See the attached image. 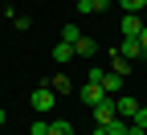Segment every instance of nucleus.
<instances>
[{
  "mask_svg": "<svg viewBox=\"0 0 147 135\" xmlns=\"http://www.w3.org/2000/svg\"><path fill=\"white\" fill-rule=\"evenodd\" d=\"M29 102H33V111H37V115H49L53 107H57V90H53L49 82H41V86L33 90V98H29Z\"/></svg>",
  "mask_w": 147,
  "mask_h": 135,
  "instance_id": "nucleus-1",
  "label": "nucleus"
},
{
  "mask_svg": "<svg viewBox=\"0 0 147 135\" xmlns=\"http://www.w3.org/2000/svg\"><path fill=\"white\" fill-rule=\"evenodd\" d=\"M115 111H119V119L135 123V119H139V111H143V102H139V98H115Z\"/></svg>",
  "mask_w": 147,
  "mask_h": 135,
  "instance_id": "nucleus-2",
  "label": "nucleus"
},
{
  "mask_svg": "<svg viewBox=\"0 0 147 135\" xmlns=\"http://www.w3.org/2000/svg\"><path fill=\"white\" fill-rule=\"evenodd\" d=\"M78 94H82V102H86V107H98L102 98H110V94H106L102 86H94V82H86V86H82Z\"/></svg>",
  "mask_w": 147,
  "mask_h": 135,
  "instance_id": "nucleus-3",
  "label": "nucleus"
},
{
  "mask_svg": "<svg viewBox=\"0 0 147 135\" xmlns=\"http://www.w3.org/2000/svg\"><path fill=\"white\" fill-rule=\"evenodd\" d=\"M119 53L127 57V62H139V57H143V45H139V37H123V45H119Z\"/></svg>",
  "mask_w": 147,
  "mask_h": 135,
  "instance_id": "nucleus-4",
  "label": "nucleus"
},
{
  "mask_svg": "<svg viewBox=\"0 0 147 135\" xmlns=\"http://www.w3.org/2000/svg\"><path fill=\"white\" fill-rule=\"evenodd\" d=\"M147 25L139 21V12H123V37H139Z\"/></svg>",
  "mask_w": 147,
  "mask_h": 135,
  "instance_id": "nucleus-5",
  "label": "nucleus"
},
{
  "mask_svg": "<svg viewBox=\"0 0 147 135\" xmlns=\"http://www.w3.org/2000/svg\"><path fill=\"white\" fill-rule=\"evenodd\" d=\"M115 115H119V111H115V94H110V98H102V102L94 107V119H98V123H110Z\"/></svg>",
  "mask_w": 147,
  "mask_h": 135,
  "instance_id": "nucleus-6",
  "label": "nucleus"
},
{
  "mask_svg": "<svg viewBox=\"0 0 147 135\" xmlns=\"http://www.w3.org/2000/svg\"><path fill=\"white\" fill-rule=\"evenodd\" d=\"M74 53H78V57H94V53H98V41H94V37H86V33H82L78 41H74Z\"/></svg>",
  "mask_w": 147,
  "mask_h": 135,
  "instance_id": "nucleus-7",
  "label": "nucleus"
},
{
  "mask_svg": "<svg viewBox=\"0 0 147 135\" xmlns=\"http://www.w3.org/2000/svg\"><path fill=\"white\" fill-rule=\"evenodd\" d=\"M102 90H106V94H119V90H123V74L106 70V74H102Z\"/></svg>",
  "mask_w": 147,
  "mask_h": 135,
  "instance_id": "nucleus-8",
  "label": "nucleus"
},
{
  "mask_svg": "<svg viewBox=\"0 0 147 135\" xmlns=\"http://www.w3.org/2000/svg\"><path fill=\"white\" fill-rule=\"evenodd\" d=\"M110 0H78V12H106Z\"/></svg>",
  "mask_w": 147,
  "mask_h": 135,
  "instance_id": "nucleus-9",
  "label": "nucleus"
},
{
  "mask_svg": "<svg viewBox=\"0 0 147 135\" xmlns=\"http://www.w3.org/2000/svg\"><path fill=\"white\" fill-rule=\"evenodd\" d=\"M102 127H106V135H127V127H131V123L115 115V119H110V123H102Z\"/></svg>",
  "mask_w": 147,
  "mask_h": 135,
  "instance_id": "nucleus-10",
  "label": "nucleus"
},
{
  "mask_svg": "<svg viewBox=\"0 0 147 135\" xmlns=\"http://www.w3.org/2000/svg\"><path fill=\"white\" fill-rule=\"evenodd\" d=\"M69 57H74V45H65V41L53 45V62H69Z\"/></svg>",
  "mask_w": 147,
  "mask_h": 135,
  "instance_id": "nucleus-11",
  "label": "nucleus"
},
{
  "mask_svg": "<svg viewBox=\"0 0 147 135\" xmlns=\"http://www.w3.org/2000/svg\"><path fill=\"white\" fill-rule=\"evenodd\" d=\"M49 135H74V123H65V119H53V123H49Z\"/></svg>",
  "mask_w": 147,
  "mask_h": 135,
  "instance_id": "nucleus-12",
  "label": "nucleus"
},
{
  "mask_svg": "<svg viewBox=\"0 0 147 135\" xmlns=\"http://www.w3.org/2000/svg\"><path fill=\"white\" fill-rule=\"evenodd\" d=\"M110 62H115V74H123V78H127V70H131V62H127V57L115 49V53H110Z\"/></svg>",
  "mask_w": 147,
  "mask_h": 135,
  "instance_id": "nucleus-13",
  "label": "nucleus"
},
{
  "mask_svg": "<svg viewBox=\"0 0 147 135\" xmlns=\"http://www.w3.org/2000/svg\"><path fill=\"white\" fill-rule=\"evenodd\" d=\"M49 86L57 90V94H69V78H61V74H53V78H49Z\"/></svg>",
  "mask_w": 147,
  "mask_h": 135,
  "instance_id": "nucleus-14",
  "label": "nucleus"
},
{
  "mask_svg": "<svg viewBox=\"0 0 147 135\" xmlns=\"http://www.w3.org/2000/svg\"><path fill=\"white\" fill-rule=\"evenodd\" d=\"M119 4H123V12H143L147 0H119Z\"/></svg>",
  "mask_w": 147,
  "mask_h": 135,
  "instance_id": "nucleus-15",
  "label": "nucleus"
},
{
  "mask_svg": "<svg viewBox=\"0 0 147 135\" xmlns=\"http://www.w3.org/2000/svg\"><path fill=\"white\" fill-rule=\"evenodd\" d=\"M78 37H82V29H74V25H65V29H61V41H65V45H74Z\"/></svg>",
  "mask_w": 147,
  "mask_h": 135,
  "instance_id": "nucleus-16",
  "label": "nucleus"
},
{
  "mask_svg": "<svg viewBox=\"0 0 147 135\" xmlns=\"http://www.w3.org/2000/svg\"><path fill=\"white\" fill-rule=\"evenodd\" d=\"M29 135H49V119H45V115H41V119L29 127Z\"/></svg>",
  "mask_w": 147,
  "mask_h": 135,
  "instance_id": "nucleus-17",
  "label": "nucleus"
},
{
  "mask_svg": "<svg viewBox=\"0 0 147 135\" xmlns=\"http://www.w3.org/2000/svg\"><path fill=\"white\" fill-rule=\"evenodd\" d=\"M102 74H106L102 66H90V74H86V82H94V86H102Z\"/></svg>",
  "mask_w": 147,
  "mask_h": 135,
  "instance_id": "nucleus-18",
  "label": "nucleus"
},
{
  "mask_svg": "<svg viewBox=\"0 0 147 135\" xmlns=\"http://www.w3.org/2000/svg\"><path fill=\"white\" fill-rule=\"evenodd\" d=\"M135 123H139V127L147 131V102H143V111H139V119H135Z\"/></svg>",
  "mask_w": 147,
  "mask_h": 135,
  "instance_id": "nucleus-19",
  "label": "nucleus"
},
{
  "mask_svg": "<svg viewBox=\"0 0 147 135\" xmlns=\"http://www.w3.org/2000/svg\"><path fill=\"white\" fill-rule=\"evenodd\" d=\"M127 135H147V131H143L139 123H131V127H127Z\"/></svg>",
  "mask_w": 147,
  "mask_h": 135,
  "instance_id": "nucleus-20",
  "label": "nucleus"
},
{
  "mask_svg": "<svg viewBox=\"0 0 147 135\" xmlns=\"http://www.w3.org/2000/svg\"><path fill=\"white\" fill-rule=\"evenodd\" d=\"M139 45H143V53H147V29H143V33H139Z\"/></svg>",
  "mask_w": 147,
  "mask_h": 135,
  "instance_id": "nucleus-21",
  "label": "nucleus"
},
{
  "mask_svg": "<svg viewBox=\"0 0 147 135\" xmlns=\"http://www.w3.org/2000/svg\"><path fill=\"white\" fill-rule=\"evenodd\" d=\"M90 135H106V127H102V123H98V127H94V131H90Z\"/></svg>",
  "mask_w": 147,
  "mask_h": 135,
  "instance_id": "nucleus-22",
  "label": "nucleus"
},
{
  "mask_svg": "<svg viewBox=\"0 0 147 135\" xmlns=\"http://www.w3.org/2000/svg\"><path fill=\"white\" fill-rule=\"evenodd\" d=\"M4 123H8V115H4V107H0V127H4Z\"/></svg>",
  "mask_w": 147,
  "mask_h": 135,
  "instance_id": "nucleus-23",
  "label": "nucleus"
}]
</instances>
